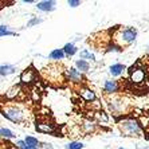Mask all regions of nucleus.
<instances>
[{"label":"nucleus","mask_w":149,"mask_h":149,"mask_svg":"<svg viewBox=\"0 0 149 149\" xmlns=\"http://www.w3.org/2000/svg\"><path fill=\"white\" fill-rule=\"evenodd\" d=\"M137 38V30L133 27H122L118 28L116 34L113 35V43H116L120 47H126V46H130L136 42Z\"/></svg>","instance_id":"nucleus-1"},{"label":"nucleus","mask_w":149,"mask_h":149,"mask_svg":"<svg viewBox=\"0 0 149 149\" xmlns=\"http://www.w3.org/2000/svg\"><path fill=\"white\" fill-rule=\"evenodd\" d=\"M1 116L15 124H20L26 120V113L16 105H7L1 109Z\"/></svg>","instance_id":"nucleus-2"},{"label":"nucleus","mask_w":149,"mask_h":149,"mask_svg":"<svg viewBox=\"0 0 149 149\" xmlns=\"http://www.w3.org/2000/svg\"><path fill=\"white\" fill-rule=\"evenodd\" d=\"M120 130L124 136H130V137H140L142 133L141 126H140L137 120L129 118V120H124L122 122H120Z\"/></svg>","instance_id":"nucleus-3"},{"label":"nucleus","mask_w":149,"mask_h":149,"mask_svg":"<svg viewBox=\"0 0 149 149\" xmlns=\"http://www.w3.org/2000/svg\"><path fill=\"white\" fill-rule=\"evenodd\" d=\"M146 78V73L144 69H134L130 71V75H129V81L134 85H140L145 81Z\"/></svg>","instance_id":"nucleus-4"},{"label":"nucleus","mask_w":149,"mask_h":149,"mask_svg":"<svg viewBox=\"0 0 149 149\" xmlns=\"http://www.w3.org/2000/svg\"><path fill=\"white\" fill-rule=\"evenodd\" d=\"M66 75H67V79H69L70 82H73V83H81L83 81L82 73H81L77 67H70V69H67L66 70Z\"/></svg>","instance_id":"nucleus-5"},{"label":"nucleus","mask_w":149,"mask_h":149,"mask_svg":"<svg viewBox=\"0 0 149 149\" xmlns=\"http://www.w3.org/2000/svg\"><path fill=\"white\" fill-rule=\"evenodd\" d=\"M35 129L40 133H45V134H54L55 133V125L49 124V122H36L35 124Z\"/></svg>","instance_id":"nucleus-6"},{"label":"nucleus","mask_w":149,"mask_h":149,"mask_svg":"<svg viewBox=\"0 0 149 149\" xmlns=\"http://www.w3.org/2000/svg\"><path fill=\"white\" fill-rule=\"evenodd\" d=\"M120 90V83L117 81H111V79H106L104 83V91L105 94H116Z\"/></svg>","instance_id":"nucleus-7"},{"label":"nucleus","mask_w":149,"mask_h":149,"mask_svg":"<svg viewBox=\"0 0 149 149\" xmlns=\"http://www.w3.org/2000/svg\"><path fill=\"white\" fill-rule=\"evenodd\" d=\"M55 4L56 3L54 0H43V1H38L35 7L39 11H43V12H51V11L55 10Z\"/></svg>","instance_id":"nucleus-8"},{"label":"nucleus","mask_w":149,"mask_h":149,"mask_svg":"<svg viewBox=\"0 0 149 149\" xmlns=\"http://www.w3.org/2000/svg\"><path fill=\"white\" fill-rule=\"evenodd\" d=\"M79 94H81V98L86 102H95L97 101V95L94 93L91 89H87V87H81L79 90Z\"/></svg>","instance_id":"nucleus-9"},{"label":"nucleus","mask_w":149,"mask_h":149,"mask_svg":"<svg viewBox=\"0 0 149 149\" xmlns=\"http://www.w3.org/2000/svg\"><path fill=\"white\" fill-rule=\"evenodd\" d=\"M20 93H22V86L20 85H15V86H12L11 89H8V90L6 91V100L7 101L17 100V97H19Z\"/></svg>","instance_id":"nucleus-10"},{"label":"nucleus","mask_w":149,"mask_h":149,"mask_svg":"<svg viewBox=\"0 0 149 149\" xmlns=\"http://www.w3.org/2000/svg\"><path fill=\"white\" fill-rule=\"evenodd\" d=\"M32 81H35V71L32 70V67L26 69L24 71L20 74V82L22 83H31Z\"/></svg>","instance_id":"nucleus-11"},{"label":"nucleus","mask_w":149,"mask_h":149,"mask_svg":"<svg viewBox=\"0 0 149 149\" xmlns=\"http://www.w3.org/2000/svg\"><path fill=\"white\" fill-rule=\"evenodd\" d=\"M125 70H126V67H125L122 63H114V65H111V66L109 67V73L113 77H120Z\"/></svg>","instance_id":"nucleus-12"},{"label":"nucleus","mask_w":149,"mask_h":149,"mask_svg":"<svg viewBox=\"0 0 149 149\" xmlns=\"http://www.w3.org/2000/svg\"><path fill=\"white\" fill-rule=\"evenodd\" d=\"M65 56H66V54H65L63 49H55V50H52V51L50 52L49 58L52 59V61H55V62H59V61L65 59Z\"/></svg>","instance_id":"nucleus-13"},{"label":"nucleus","mask_w":149,"mask_h":149,"mask_svg":"<svg viewBox=\"0 0 149 149\" xmlns=\"http://www.w3.org/2000/svg\"><path fill=\"white\" fill-rule=\"evenodd\" d=\"M75 67L83 74V73H87V71L90 70V63L87 62V61H85V59H77Z\"/></svg>","instance_id":"nucleus-14"},{"label":"nucleus","mask_w":149,"mask_h":149,"mask_svg":"<svg viewBox=\"0 0 149 149\" xmlns=\"http://www.w3.org/2000/svg\"><path fill=\"white\" fill-rule=\"evenodd\" d=\"M63 51H65L66 56H74L78 52V49H77V46L74 43H66L63 46Z\"/></svg>","instance_id":"nucleus-15"},{"label":"nucleus","mask_w":149,"mask_h":149,"mask_svg":"<svg viewBox=\"0 0 149 149\" xmlns=\"http://www.w3.org/2000/svg\"><path fill=\"white\" fill-rule=\"evenodd\" d=\"M16 67L14 65H1L0 66V75L1 77H7L10 74H14Z\"/></svg>","instance_id":"nucleus-16"},{"label":"nucleus","mask_w":149,"mask_h":149,"mask_svg":"<svg viewBox=\"0 0 149 149\" xmlns=\"http://www.w3.org/2000/svg\"><path fill=\"white\" fill-rule=\"evenodd\" d=\"M79 59H85V61H87V62H94L95 61V56H94V54L91 51H89V50H82V51L79 52Z\"/></svg>","instance_id":"nucleus-17"},{"label":"nucleus","mask_w":149,"mask_h":149,"mask_svg":"<svg viewBox=\"0 0 149 149\" xmlns=\"http://www.w3.org/2000/svg\"><path fill=\"white\" fill-rule=\"evenodd\" d=\"M0 136H1V139H6V140H10V139H15L16 137V134H15L12 130H10V129L7 128H1L0 129Z\"/></svg>","instance_id":"nucleus-18"},{"label":"nucleus","mask_w":149,"mask_h":149,"mask_svg":"<svg viewBox=\"0 0 149 149\" xmlns=\"http://www.w3.org/2000/svg\"><path fill=\"white\" fill-rule=\"evenodd\" d=\"M24 141L28 146H35V148H39V146H40V141H39L38 139L32 137V136H27L24 139Z\"/></svg>","instance_id":"nucleus-19"},{"label":"nucleus","mask_w":149,"mask_h":149,"mask_svg":"<svg viewBox=\"0 0 149 149\" xmlns=\"http://www.w3.org/2000/svg\"><path fill=\"white\" fill-rule=\"evenodd\" d=\"M83 144L81 141H70L67 145H65L66 149H83Z\"/></svg>","instance_id":"nucleus-20"},{"label":"nucleus","mask_w":149,"mask_h":149,"mask_svg":"<svg viewBox=\"0 0 149 149\" xmlns=\"http://www.w3.org/2000/svg\"><path fill=\"white\" fill-rule=\"evenodd\" d=\"M12 35H16V34L10 31V30H8V26H4V24L0 26V36H12Z\"/></svg>","instance_id":"nucleus-21"},{"label":"nucleus","mask_w":149,"mask_h":149,"mask_svg":"<svg viewBox=\"0 0 149 149\" xmlns=\"http://www.w3.org/2000/svg\"><path fill=\"white\" fill-rule=\"evenodd\" d=\"M106 51H108V52H110V51L122 52V51H124V49H122V47H120V46H117L116 43H110V45L106 46Z\"/></svg>","instance_id":"nucleus-22"},{"label":"nucleus","mask_w":149,"mask_h":149,"mask_svg":"<svg viewBox=\"0 0 149 149\" xmlns=\"http://www.w3.org/2000/svg\"><path fill=\"white\" fill-rule=\"evenodd\" d=\"M83 129H85L86 133H91L95 130V124H93V122H90V121H86L83 124Z\"/></svg>","instance_id":"nucleus-23"},{"label":"nucleus","mask_w":149,"mask_h":149,"mask_svg":"<svg viewBox=\"0 0 149 149\" xmlns=\"http://www.w3.org/2000/svg\"><path fill=\"white\" fill-rule=\"evenodd\" d=\"M40 22H42V19H39V17H32L31 20L27 23V26H26V27H32V26H35V24H39Z\"/></svg>","instance_id":"nucleus-24"},{"label":"nucleus","mask_w":149,"mask_h":149,"mask_svg":"<svg viewBox=\"0 0 149 149\" xmlns=\"http://www.w3.org/2000/svg\"><path fill=\"white\" fill-rule=\"evenodd\" d=\"M67 4H69L71 8H75V7H78V6H81V0H69Z\"/></svg>","instance_id":"nucleus-25"},{"label":"nucleus","mask_w":149,"mask_h":149,"mask_svg":"<svg viewBox=\"0 0 149 149\" xmlns=\"http://www.w3.org/2000/svg\"><path fill=\"white\" fill-rule=\"evenodd\" d=\"M22 1H23L24 4H32V3H35L34 0H22ZM35 4H36V3H35Z\"/></svg>","instance_id":"nucleus-26"},{"label":"nucleus","mask_w":149,"mask_h":149,"mask_svg":"<svg viewBox=\"0 0 149 149\" xmlns=\"http://www.w3.org/2000/svg\"><path fill=\"white\" fill-rule=\"evenodd\" d=\"M23 149H39V148H35V146H28V145H26Z\"/></svg>","instance_id":"nucleus-27"},{"label":"nucleus","mask_w":149,"mask_h":149,"mask_svg":"<svg viewBox=\"0 0 149 149\" xmlns=\"http://www.w3.org/2000/svg\"><path fill=\"white\" fill-rule=\"evenodd\" d=\"M146 55H148V58H149V47H148V51H146Z\"/></svg>","instance_id":"nucleus-28"},{"label":"nucleus","mask_w":149,"mask_h":149,"mask_svg":"<svg viewBox=\"0 0 149 149\" xmlns=\"http://www.w3.org/2000/svg\"><path fill=\"white\" fill-rule=\"evenodd\" d=\"M120 149H125V148H120Z\"/></svg>","instance_id":"nucleus-29"}]
</instances>
